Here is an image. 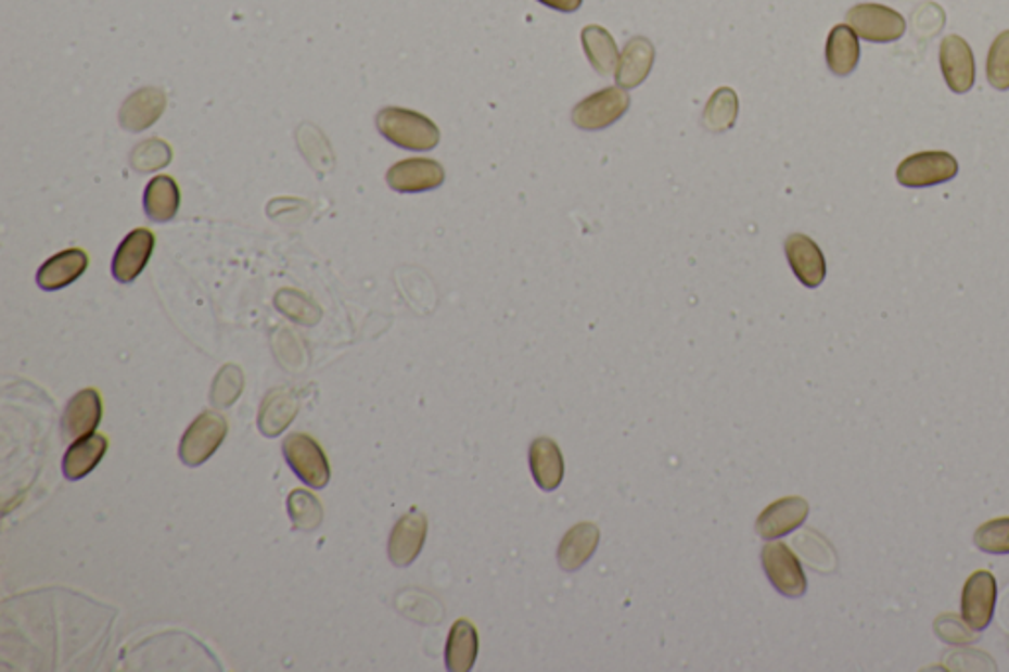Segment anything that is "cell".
Listing matches in <instances>:
<instances>
[{"mask_svg": "<svg viewBox=\"0 0 1009 672\" xmlns=\"http://www.w3.org/2000/svg\"><path fill=\"white\" fill-rule=\"evenodd\" d=\"M379 132L398 149L432 150L440 142V130L429 117L408 109L387 107L376 115Z\"/></svg>", "mask_w": 1009, "mask_h": 672, "instance_id": "cell-1", "label": "cell"}, {"mask_svg": "<svg viewBox=\"0 0 1009 672\" xmlns=\"http://www.w3.org/2000/svg\"><path fill=\"white\" fill-rule=\"evenodd\" d=\"M282 454L294 476L311 490H323L330 483V464L320 444L302 432L284 438Z\"/></svg>", "mask_w": 1009, "mask_h": 672, "instance_id": "cell-2", "label": "cell"}, {"mask_svg": "<svg viewBox=\"0 0 1009 672\" xmlns=\"http://www.w3.org/2000/svg\"><path fill=\"white\" fill-rule=\"evenodd\" d=\"M227 420L214 410L202 413L186 430L180 442V459L188 468H197L214 456L227 436Z\"/></svg>", "mask_w": 1009, "mask_h": 672, "instance_id": "cell-3", "label": "cell"}, {"mask_svg": "<svg viewBox=\"0 0 1009 672\" xmlns=\"http://www.w3.org/2000/svg\"><path fill=\"white\" fill-rule=\"evenodd\" d=\"M631 97L623 87H605L586 97L572 111V123L580 130H603L612 127L629 111Z\"/></svg>", "mask_w": 1009, "mask_h": 672, "instance_id": "cell-4", "label": "cell"}, {"mask_svg": "<svg viewBox=\"0 0 1009 672\" xmlns=\"http://www.w3.org/2000/svg\"><path fill=\"white\" fill-rule=\"evenodd\" d=\"M848 26L866 42L890 43L905 34V18L883 4H858L846 14Z\"/></svg>", "mask_w": 1009, "mask_h": 672, "instance_id": "cell-5", "label": "cell"}, {"mask_svg": "<svg viewBox=\"0 0 1009 672\" xmlns=\"http://www.w3.org/2000/svg\"><path fill=\"white\" fill-rule=\"evenodd\" d=\"M958 174V162L953 154L931 150L919 152L899 164L897 182L905 188H931L938 183L950 182Z\"/></svg>", "mask_w": 1009, "mask_h": 672, "instance_id": "cell-6", "label": "cell"}, {"mask_svg": "<svg viewBox=\"0 0 1009 672\" xmlns=\"http://www.w3.org/2000/svg\"><path fill=\"white\" fill-rule=\"evenodd\" d=\"M762 565L769 582L784 598H803L806 594V576L795 553L784 543L763 546Z\"/></svg>", "mask_w": 1009, "mask_h": 672, "instance_id": "cell-7", "label": "cell"}, {"mask_svg": "<svg viewBox=\"0 0 1009 672\" xmlns=\"http://www.w3.org/2000/svg\"><path fill=\"white\" fill-rule=\"evenodd\" d=\"M998 598V582L994 574L978 570L968 578L962 589V619L974 631H984L994 619Z\"/></svg>", "mask_w": 1009, "mask_h": 672, "instance_id": "cell-8", "label": "cell"}, {"mask_svg": "<svg viewBox=\"0 0 1009 672\" xmlns=\"http://www.w3.org/2000/svg\"><path fill=\"white\" fill-rule=\"evenodd\" d=\"M429 521L426 515L419 509H410L407 515L398 519L388 536V560L397 568H408L412 565L426 543Z\"/></svg>", "mask_w": 1009, "mask_h": 672, "instance_id": "cell-9", "label": "cell"}, {"mask_svg": "<svg viewBox=\"0 0 1009 672\" xmlns=\"http://www.w3.org/2000/svg\"><path fill=\"white\" fill-rule=\"evenodd\" d=\"M941 69L945 75L946 86L958 96L968 93L976 81V64L972 48L960 36H946L941 42Z\"/></svg>", "mask_w": 1009, "mask_h": 672, "instance_id": "cell-10", "label": "cell"}, {"mask_svg": "<svg viewBox=\"0 0 1009 672\" xmlns=\"http://www.w3.org/2000/svg\"><path fill=\"white\" fill-rule=\"evenodd\" d=\"M446 180L442 164L429 159H408L397 162L387 172V183L398 193L430 192Z\"/></svg>", "mask_w": 1009, "mask_h": 672, "instance_id": "cell-11", "label": "cell"}, {"mask_svg": "<svg viewBox=\"0 0 1009 672\" xmlns=\"http://www.w3.org/2000/svg\"><path fill=\"white\" fill-rule=\"evenodd\" d=\"M784 255L799 282L806 289H818L827 278V258L820 246L803 233L787 237Z\"/></svg>", "mask_w": 1009, "mask_h": 672, "instance_id": "cell-12", "label": "cell"}, {"mask_svg": "<svg viewBox=\"0 0 1009 672\" xmlns=\"http://www.w3.org/2000/svg\"><path fill=\"white\" fill-rule=\"evenodd\" d=\"M808 511L810 507L803 497H795V495L783 497L779 502L771 503L757 517L755 533L759 534L763 541H775V538L787 536L805 523Z\"/></svg>", "mask_w": 1009, "mask_h": 672, "instance_id": "cell-13", "label": "cell"}, {"mask_svg": "<svg viewBox=\"0 0 1009 672\" xmlns=\"http://www.w3.org/2000/svg\"><path fill=\"white\" fill-rule=\"evenodd\" d=\"M154 251V236L149 229H135L123 239L113 256L111 272L120 284H130L149 265Z\"/></svg>", "mask_w": 1009, "mask_h": 672, "instance_id": "cell-14", "label": "cell"}, {"mask_svg": "<svg viewBox=\"0 0 1009 672\" xmlns=\"http://www.w3.org/2000/svg\"><path fill=\"white\" fill-rule=\"evenodd\" d=\"M103 417L101 396L95 389H84L72 396L62 417V434L67 440H79L95 432Z\"/></svg>", "mask_w": 1009, "mask_h": 672, "instance_id": "cell-15", "label": "cell"}, {"mask_svg": "<svg viewBox=\"0 0 1009 672\" xmlns=\"http://www.w3.org/2000/svg\"><path fill=\"white\" fill-rule=\"evenodd\" d=\"M87 265L89 258L86 251L65 249L43 263L36 275V284L48 292L65 289L86 272Z\"/></svg>", "mask_w": 1009, "mask_h": 672, "instance_id": "cell-16", "label": "cell"}, {"mask_svg": "<svg viewBox=\"0 0 1009 672\" xmlns=\"http://www.w3.org/2000/svg\"><path fill=\"white\" fill-rule=\"evenodd\" d=\"M655 64V46L643 36H635L625 43L620 64L615 69V81L623 89H634L643 84Z\"/></svg>", "mask_w": 1009, "mask_h": 672, "instance_id": "cell-17", "label": "cell"}, {"mask_svg": "<svg viewBox=\"0 0 1009 672\" xmlns=\"http://www.w3.org/2000/svg\"><path fill=\"white\" fill-rule=\"evenodd\" d=\"M528 466L540 490H559L564 480V458L554 440L537 438L528 448Z\"/></svg>", "mask_w": 1009, "mask_h": 672, "instance_id": "cell-18", "label": "cell"}, {"mask_svg": "<svg viewBox=\"0 0 1009 672\" xmlns=\"http://www.w3.org/2000/svg\"><path fill=\"white\" fill-rule=\"evenodd\" d=\"M107 438L103 434H89L86 438L74 440V444L65 452L64 461H62V471L65 480L79 481L95 470L99 461L107 452Z\"/></svg>", "mask_w": 1009, "mask_h": 672, "instance_id": "cell-19", "label": "cell"}, {"mask_svg": "<svg viewBox=\"0 0 1009 672\" xmlns=\"http://www.w3.org/2000/svg\"><path fill=\"white\" fill-rule=\"evenodd\" d=\"M164 107H166V97L161 89H154V87L140 89L135 96H130L120 109V127L127 128L130 132H140L144 128L152 127L162 117Z\"/></svg>", "mask_w": 1009, "mask_h": 672, "instance_id": "cell-20", "label": "cell"}, {"mask_svg": "<svg viewBox=\"0 0 1009 672\" xmlns=\"http://www.w3.org/2000/svg\"><path fill=\"white\" fill-rule=\"evenodd\" d=\"M600 531L593 523H580L564 534L559 546V565L566 572H576L596 555Z\"/></svg>", "mask_w": 1009, "mask_h": 672, "instance_id": "cell-21", "label": "cell"}, {"mask_svg": "<svg viewBox=\"0 0 1009 672\" xmlns=\"http://www.w3.org/2000/svg\"><path fill=\"white\" fill-rule=\"evenodd\" d=\"M480 651L477 630L468 619H458L451 625L446 641V669L450 672H470Z\"/></svg>", "mask_w": 1009, "mask_h": 672, "instance_id": "cell-22", "label": "cell"}, {"mask_svg": "<svg viewBox=\"0 0 1009 672\" xmlns=\"http://www.w3.org/2000/svg\"><path fill=\"white\" fill-rule=\"evenodd\" d=\"M298 398L289 389H274L260 406L258 428L265 436H279L298 415Z\"/></svg>", "mask_w": 1009, "mask_h": 672, "instance_id": "cell-23", "label": "cell"}, {"mask_svg": "<svg viewBox=\"0 0 1009 672\" xmlns=\"http://www.w3.org/2000/svg\"><path fill=\"white\" fill-rule=\"evenodd\" d=\"M859 62L858 34L848 24L834 26L827 40L828 69L838 77L852 74Z\"/></svg>", "mask_w": 1009, "mask_h": 672, "instance_id": "cell-24", "label": "cell"}, {"mask_svg": "<svg viewBox=\"0 0 1009 672\" xmlns=\"http://www.w3.org/2000/svg\"><path fill=\"white\" fill-rule=\"evenodd\" d=\"M180 207V190L170 176L152 178L144 190V212L154 224L173 221Z\"/></svg>", "mask_w": 1009, "mask_h": 672, "instance_id": "cell-25", "label": "cell"}, {"mask_svg": "<svg viewBox=\"0 0 1009 672\" xmlns=\"http://www.w3.org/2000/svg\"><path fill=\"white\" fill-rule=\"evenodd\" d=\"M582 46L590 60L591 67L600 75H612L620 64L617 43L612 34L602 26H586L582 30Z\"/></svg>", "mask_w": 1009, "mask_h": 672, "instance_id": "cell-26", "label": "cell"}, {"mask_svg": "<svg viewBox=\"0 0 1009 672\" xmlns=\"http://www.w3.org/2000/svg\"><path fill=\"white\" fill-rule=\"evenodd\" d=\"M738 96L730 87H721L710 97L708 105L702 113V125L710 132H726L738 121Z\"/></svg>", "mask_w": 1009, "mask_h": 672, "instance_id": "cell-27", "label": "cell"}, {"mask_svg": "<svg viewBox=\"0 0 1009 672\" xmlns=\"http://www.w3.org/2000/svg\"><path fill=\"white\" fill-rule=\"evenodd\" d=\"M286 505H289V515H291L294 529L314 531L322 523V503L318 502L310 491H292Z\"/></svg>", "mask_w": 1009, "mask_h": 672, "instance_id": "cell-28", "label": "cell"}, {"mask_svg": "<svg viewBox=\"0 0 1009 672\" xmlns=\"http://www.w3.org/2000/svg\"><path fill=\"white\" fill-rule=\"evenodd\" d=\"M986 75L989 86L998 91L1009 89V30L999 34L989 48Z\"/></svg>", "mask_w": 1009, "mask_h": 672, "instance_id": "cell-29", "label": "cell"}, {"mask_svg": "<svg viewBox=\"0 0 1009 672\" xmlns=\"http://www.w3.org/2000/svg\"><path fill=\"white\" fill-rule=\"evenodd\" d=\"M974 545L988 555H1009V517L982 524L974 533Z\"/></svg>", "mask_w": 1009, "mask_h": 672, "instance_id": "cell-30", "label": "cell"}, {"mask_svg": "<svg viewBox=\"0 0 1009 672\" xmlns=\"http://www.w3.org/2000/svg\"><path fill=\"white\" fill-rule=\"evenodd\" d=\"M170 159H173L170 147L164 140L151 139L140 142L135 149V152L130 154V164L139 172H152L168 166Z\"/></svg>", "mask_w": 1009, "mask_h": 672, "instance_id": "cell-31", "label": "cell"}, {"mask_svg": "<svg viewBox=\"0 0 1009 672\" xmlns=\"http://www.w3.org/2000/svg\"><path fill=\"white\" fill-rule=\"evenodd\" d=\"M243 391V375L235 365H226L212 386V403L219 408H226L235 403Z\"/></svg>", "mask_w": 1009, "mask_h": 672, "instance_id": "cell-32", "label": "cell"}, {"mask_svg": "<svg viewBox=\"0 0 1009 672\" xmlns=\"http://www.w3.org/2000/svg\"><path fill=\"white\" fill-rule=\"evenodd\" d=\"M538 2L559 12H576L582 7V0H538Z\"/></svg>", "mask_w": 1009, "mask_h": 672, "instance_id": "cell-33", "label": "cell"}]
</instances>
